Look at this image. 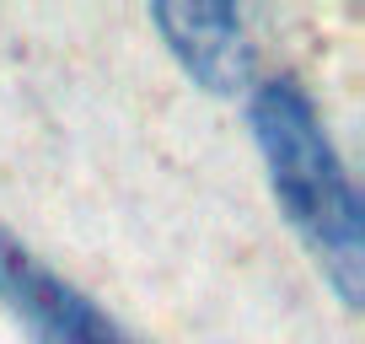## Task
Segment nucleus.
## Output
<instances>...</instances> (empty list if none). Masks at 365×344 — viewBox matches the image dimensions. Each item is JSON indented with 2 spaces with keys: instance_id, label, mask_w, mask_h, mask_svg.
Here are the masks:
<instances>
[{
  "instance_id": "nucleus-1",
  "label": "nucleus",
  "mask_w": 365,
  "mask_h": 344,
  "mask_svg": "<svg viewBox=\"0 0 365 344\" xmlns=\"http://www.w3.org/2000/svg\"><path fill=\"white\" fill-rule=\"evenodd\" d=\"M247 124L269 172L274 205L307 242L344 307H360L365 290V210L349 167H344L322 113L296 81H263L247 92Z\"/></svg>"
},
{
  "instance_id": "nucleus-2",
  "label": "nucleus",
  "mask_w": 365,
  "mask_h": 344,
  "mask_svg": "<svg viewBox=\"0 0 365 344\" xmlns=\"http://www.w3.org/2000/svg\"><path fill=\"white\" fill-rule=\"evenodd\" d=\"M0 301L22 318L33 344H140L129 328H118L81 285L38 258L22 237L0 226Z\"/></svg>"
},
{
  "instance_id": "nucleus-3",
  "label": "nucleus",
  "mask_w": 365,
  "mask_h": 344,
  "mask_svg": "<svg viewBox=\"0 0 365 344\" xmlns=\"http://www.w3.org/2000/svg\"><path fill=\"white\" fill-rule=\"evenodd\" d=\"M150 27L161 33L167 54L182 65V76L215 97L252 92V44L237 6H199V0H156Z\"/></svg>"
}]
</instances>
